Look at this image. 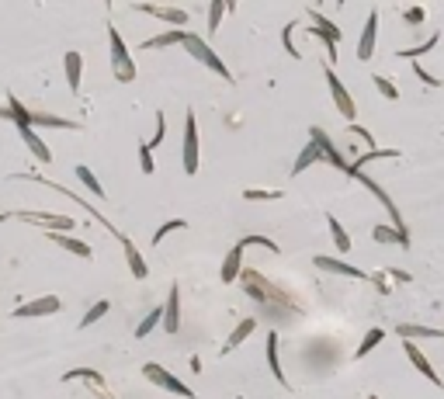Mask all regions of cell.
<instances>
[{
  "label": "cell",
  "instance_id": "6da1fadb",
  "mask_svg": "<svg viewBox=\"0 0 444 399\" xmlns=\"http://www.w3.org/2000/svg\"><path fill=\"white\" fill-rule=\"evenodd\" d=\"M239 285H243V292L250 295L254 302H261V306H278L288 316H299V313H302V306H299L282 285H274L271 278H264L261 271H254V267H243V271H239Z\"/></svg>",
  "mask_w": 444,
  "mask_h": 399
},
{
  "label": "cell",
  "instance_id": "7a4b0ae2",
  "mask_svg": "<svg viewBox=\"0 0 444 399\" xmlns=\"http://www.w3.org/2000/svg\"><path fill=\"white\" fill-rule=\"evenodd\" d=\"M184 49H187V56H195L202 66H209L215 77H222V80H233V73H229V66L222 63V56L212 49L209 42L202 38V35H195V31H184Z\"/></svg>",
  "mask_w": 444,
  "mask_h": 399
},
{
  "label": "cell",
  "instance_id": "3957f363",
  "mask_svg": "<svg viewBox=\"0 0 444 399\" xmlns=\"http://www.w3.org/2000/svg\"><path fill=\"white\" fill-rule=\"evenodd\" d=\"M306 18L313 21V28H306V31H309L313 38H319V42L326 46V63L334 66V59H337V42L344 38V31H340V28L334 25L330 18H323V14H319L316 7H306Z\"/></svg>",
  "mask_w": 444,
  "mask_h": 399
},
{
  "label": "cell",
  "instance_id": "277c9868",
  "mask_svg": "<svg viewBox=\"0 0 444 399\" xmlns=\"http://www.w3.org/2000/svg\"><path fill=\"white\" fill-rule=\"evenodd\" d=\"M108 46H111V73L118 83H132L135 80V63L129 56V46L122 42V31L118 28H108Z\"/></svg>",
  "mask_w": 444,
  "mask_h": 399
},
{
  "label": "cell",
  "instance_id": "5b68a950",
  "mask_svg": "<svg viewBox=\"0 0 444 399\" xmlns=\"http://www.w3.org/2000/svg\"><path fill=\"white\" fill-rule=\"evenodd\" d=\"M143 375L157 385V389H163V393H170V396H181V399H195V389H187L177 375H170L163 365H157V361H146L143 365Z\"/></svg>",
  "mask_w": 444,
  "mask_h": 399
},
{
  "label": "cell",
  "instance_id": "8992f818",
  "mask_svg": "<svg viewBox=\"0 0 444 399\" xmlns=\"http://www.w3.org/2000/svg\"><path fill=\"white\" fill-rule=\"evenodd\" d=\"M181 167H184V174H187V177H195V174H198V122H195V115H191V111L184 115Z\"/></svg>",
  "mask_w": 444,
  "mask_h": 399
},
{
  "label": "cell",
  "instance_id": "52a82bcc",
  "mask_svg": "<svg viewBox=\"0 0 444 399\" xmlns=\"http://www.w3.org/2000/svg\"><path fill=\"white\" fill-rule=\"evenodd\" d=\"M14 219H18V222H28V226H38V229H46V233H66V237H70V229L77 226L73 215H56V212H18Z\"/></svg>",
  "mask_w": 444,
  "mask_h": 399
},
{
  "label": "cell",
  "instance_id": "ba28073f",
  "mask_svg": "<svg viewBox=\"0 0 444 399\" xmlns=\"http://www.w3.org/2000/svg\"><path fill=\"white\" fill-rule=\"evenodd\" d=\"M309 139H313L316 146H319V153H323V163H330L334 170H340V174H347V177H354V167H351V163L344 160V153H340L337 146H334V139H330V135L323 133L319 125H313V129H309Z\"/></svg>",
  "mask_w": 444,
  "mask_h": 399
},
{
  "label": "cell",
  "instance_id": "9c48e42d",
  "mask_svg": "<svg viewBox=\"0 0 444 399\" xmlns=\"http://www.w3.org/2000/svg\"><path fill=\"white\" fill-rule=\"evenodd\" d=\"M323 77H326V87H330V98H334L337 111L344 115V118H347V122H354V115H358V105H354V98L347 94L344 80L334 73V66H326V70H323Z\"/></svg>",
  "mask_w": 444,
  "mask_h": 399
},
{
  "label": "cell",
  "instance_id": "30bf717a",
  "mask_svg": "<svg viewBox=\"0 0 444 399\" xmlns=\"http://www.w3.org/2000/svg\"><path fill=\"white\" fill-rule=\"evenodd\" d=\"M354 181H358V185H365L368 191H371V195L378 198V205H382V209L389 212V226H392V229H399V233H406V226H403V215H399V209H396V202H392L389 195H386V187L378 185L375 177H368L365 170H361V174H354Z\"/></svg>",
  "mask_w": 444,
  "mask_h": 399
},
{
  "label": "cell",
  "instance_id": "8fae6325",
  "mask_svg": "<svg viewBox=\"0 0 444 399\" xmlns=\"http://www.w3.org/2000/svg\"><path fill=\"white\" fill-rule=\"evenodd\" d=\"M63 309L59 295H38L25 306H14V319H35V316H56Z\"/></svg>",
  "mask_w": 444,
  "mask_h": 399
},
{
  "label": "cell",
  "instance_id": "7c38bea8",
  "mask_svg": "<svg viewBox=\"0 0 444 399\" xmlns=\"http://www.w3.org/2000/svg\"><path fill=\"white\" fill-rule=\"evenodd\" d=\"M132 11L150 14V18H160L163 25H170V28L187 25V11H181V7H167V4H132Z\"/></svg>",
  "mask_w": 444,
  "mask_h": 399
},
{
  "label": "cell",
  "instance_id": "4fadbf2b",
  "mask_svg": "<svg viewBox=\"0 0 444 399\" xmlns=\"http://www.w3.org/2000/svg\"><path fill=\"white\" fill-rule=\"evenodd\" d=\"M375 42H378V7H371L365 18V28H361V38H358V59L368 63L375 56Z\"/></svg>",
  "mask_w": 444,
  "mask_h": 399
},
{
  "label": "cell",
  "instance_id": "5bb4252c",
  "mask_svg": "<svg viewBox=\"0 0 444 399\" xmlns=\"http://www.w3.org/2000/svg\"><path fill=\"white\" fill-rule=\"evenodd\" d=\"M278 347H282V337L271 330L267 337H264V354H267V372L274 375V382L278 385H285L288 389V375H285V368H282V354H278Z\"/></svg>",
  "mask_w": 444,
  "mask_h": 399
},
{
  "label": "cell",
  "instance_id": "9a60e30c",
  "mask_svg": "<svg viewBox=\"0 0 444 399\" xmlns=\"http://www.w3.org/2000/svg\"><path fill=\"white\" fill-rule=\"evenodd\" d=\"M28 125L38 133V129H70V133H80L83 125L73 122V118H63V115H49V111H31L28 115Z\"/></svg>",
  "mask_w": 444,
  "mask_h": 399
},
{
  "label": "cell",
  "instance_id": "2e32d148",
  "mask_svg": "<svg viewBox=\"0 0 444 399\" xmlns=\"http://www.w3.org/2000/svg\"><path fill=\"white\" fill-rule=\"evenodd\" d=\"M18 135H21V139H25L28 153H31V157H35V160H38V163H46V167H49V163H53V150H49V142H46V139H42V135L35 133V129H31V125H18Z\"/></svg>",
  "mask_w": 444,
  "mask_h": 399
},
{
  "label": "cell",
  "instance_id": "e0dca14e",
  "mask_svg": "<svg viewBox=\"0 0 444 399\" xmlns=\"http://www.w3.org/2000/svg\"><path fill=\"white\" fill-rule=\"evenodd\" d=\"M313 264L319 267V271H330V274H340V278H358V281H365L368 274L361 271V267L347 264V261H337V257H326V254H316Z\"/></svg>",
  "mask_w": 444,
  "mask_h": 399
},
{
  "label": "cell",
  "instance_id": "ac0fdd59",
  "mask_svg": "<svg viewBox=\"0 0 444 399\" xmlns=\"http://www.w3.org/2000/svg\"><path fill=\"white\" fill-rule=\"evenodd\" d=\"M163 330H167V333H177V330H181V289H177V285H170L167 302H163Z\"/></svg>",
  "mask_w": 444,
  "mask_h": 399
},
{
  "label": "cell",
  "instance_id": "d6986e66",
  "mask_svg": "<svg viewBox=\"0 0 444 399\" xmlns=\"http://www.w3.org/2000/svg\"><path fill=\"white\" fill-rule=\"evenodd\" d=\"M403 354H406V358L413 361V368H417V372L423 375V378H430V385H441V375H438V368H434L430 361H427V354H423V351H420L417 344L403 341Z\"/></svg>",
  "mask_w": 444,
  "mask_h": 399
},
{
  "label": "cell",
  "instance_id": "ffe728a7",
  "mask_svg": "<svg viewBox=\"0 0 444 399\" xmlns=\"http://www.w3.org/2000/svg\"><path fill=\"white\" fill-rule=\"evenodd\" d=\"M243 250L247 247H229V254H226V261H222V271H219V278H222V285H236L239 281V271H243Z\"/></svg>",
  "mask_w": 444,
  "mask_h": 399
},
{
  "label": "cell",
  "instance_id": "44dd1931",
  "mask_svg": "<svg viewBox=\"0 0 444 399\" xmlns=\"http://www.w3.org/2000/svg\"><path fill=\"white\" fill-rule=\"evenodd\" d=\"M396 333H399V341H438V337H444V330H438V326H420V323H399L396 326Z\"/></svg>",
  "mask_w": 444,
  "mask_h": 399
},
{
  "label": "cell",
  "instance_id": "7402d4cb",
  "mask_svg": "<svg viewBox=\"0 0 444 399\" xmlns=\"http://www.w3.org/2000/svg\"><path fill=\"white\" fill-rule=\"evenodd\" d=\"M122 250H125V264H129L132 278H146V274H150V267H146V261H143V254L135 250L132 237H125V233H122Z\"/></svg>",
  "mask_w": 444,
  "mask_h": 399
},
{
  "label": "cell",
  "instance_id": "603a6c76",
  "mask_svg": "<svg viewBox=\"0 0 444 399\" xmlns=\"http://www.w3.org/2000/svg\"><path fill=\"white\" fill-rule=\"evenodd\" d=\"M316 163H323V153H319V146H316L313 139L302 146V153L295 157V163H291V177H299V174H306L309 167H316Z\"/></svg>",
  "mask_w": 444,
  "mask_h": 399
},
{
  "label": "cell",
  "instance_id": "cb8c5ba5",
  "mask_svg": "<svg viewBox=\"0 0 444 399\" xmlns=\"http://www.w3.org/2000/svg\"><path fill=\"white\" fill-rule=\"evenodd\" d=\"M63 70H66V83H70V90L77 94V90H80V80H83V56L70 49V53L63 56Z\"/></svg>",
  "mask_w": 444,
  "mask_h": 399
},
{
  "label": "cell",
  "instance_id": "d4e9b609",
  "mask_svg": "<svg viewBox=\"0 0 444 399\" xmlns=\"http://www.w3.org/2000/svg\"><path fill=\"white\" fill-rule=\"evenodd\" d=\"M49 239H53L56 247H63V250H70L73 257H83V261H91V257H94V250H91V243H83V239H73V237H66V233H49Z\"/></svg>",
  "mask_w": 444,
  "mask_h": 399
},
{
  "label": "cell",
  "instance_id": "484cf974",
  "mask_svg": "<svg viewBox=\"0 0 444 399\" xmlns=\"http://www.w3.org/2000/svg\"><path fill=\"white\" fill-rule=\"evenodd\" d=\"M170 46H184V28H170V31H160L153 38L143 42V49H170Z\"/></svg>",
  "mask_w": 444,
  "mask_h": 399
},
{
  "label": "cell",
  "instance_id": "4316f807",
  "mask_svg": "<svg viewBox=\"0 0 444 399\" xmlns=\"http://www.w3.org/2000/svg\"><path fill=\"white\" fill-rule=\"evenodd\" d=\"M371 239H375V243H392V247H403V250L410 247V233H399V229H392V226H382V222H378V226L371 229Z\"/></svg>",
  "mask_w": 444,
  "mask_h": 399
},
{
  "label": "cell",
  "instance_id": "83f0119b",
  "mask_svg": "<svg viewBox=\"0 0 444 399\" xmlns=\"http://www.w3.org/2000/svg\"><path fill=\"white\" fill-rule=\"evenodd\" d=\"M63 382H87L91 389H105V375L94 372V368H70V372H63Z\"/></svg>",
  "mask_w": 444,
  "mask_h": 399
},
{
  "label": "cell",
  "instance_id": "f1b7e54d",
  "mask_svg": "<svg viewBox=\"0 0 444 399\" xmlns=\"http://www.w3.org/2000/svg\"><path fill=\"white\" fill-rule=\"evenodd\" d=\"M254 330H257V319H254V316L239 319V323H236V330L229 333V341H226V347H222V354H229L233 347H239L247 337H250V333H254Z\"/></svg>",
  "mask_w": 444,
  "mask_h": 399
},
{
  "label": "cell",
  "instance_id": "f546056e",
  "mask_svg": "<svg viewBox=\"0 0 444 399\" xmlns=\"http://www.w3.org/2000/svg\"><path fill=\"white\" fill-rule=\"evenodd\" d=\"M28 115H31V111H28V108L21 105V101H18L14 94L7 98V105L0 108V118H7V122H14V129H18V125H28Z\"/></svg>",
  "mask_w": 444,
  "mask_h": 399
},
{
  "label": "cell",
  "instance_id": "4dcf8cb0",
  "mask_svg": "<svg viewBox=\"0 0 444 399\" xmlns=\"http://www.w3.org/2000/svg\"><path fill=\"white\" fill-rule=\"evenodd\" d=\"M326 226H330V237H334V247H337L340 254H347L351 250V233L344 229V222H340L337 215L326 212Z\"/></svg>",
  "mask_w": 444,
  "mask_h": 399
},
{
  "label": "cell",
  "instance_id": "1f68e13d",
  "mask_svg": "<svg viewBox=\"0 0 444 399\" xmlns=\"http://www.w3.org/2000/svg\"><path fill=\"white\" fill-rule=\"evenodd\" d=\"M77 177H80V181H83V187H87L91 195H98V202H105V198H108L105 185L98 181V174H94V170H91L87 163H80V167H77Z\"/></svg>",
  "mask_w": 444,
  "mask_h": 399
},
{
  "label": "cell",
  "instance_id": "d6a6232c",
  "mask_svg": "<svg viewBox=\"0 0 444 399\" xmlns=\"http://www.w3.org/2000/svg\"><path fill=\"white\" fill-rule=\"evenodd\" d=\"M160 323H163V306H153V313H146V316L139 319V326H135V341L150 337V333L157 330Z\"/></svg>",
  "mask_w": 444,
  "mask_h": 399
},
{
  "label": "cell",
  "instance_id": "836d02e7",
  "mask_svg": "<svg viewBox=\"0 0 444 399\" xmlns=\"http://www.w3.org/2000/svg\"><path fill=\"white\" fill-rule=\"evenodd\" d=\"M382 341H386V330H382V326H371L365 337H361V344H358V351H354V358H368V354L382 344Z\"/></svg>",
  "mask_w": 444,
  "mask_h": 399
},
{
  "label": "cell",
  "instance_id": "e575fe53",
  "mask_svg": "<svg viewBox=\"0 0 444 399\" xmlns=\"http://www.w3.org/2000/svg\"><path fill=\"white\" fill-rule=\"evenodd\" d=\"M371 160H399V150H371V153H365L361 160H354L351 167H354V174H361Z\"/></svg>",
  "mask_w": 444,
  "mask_h": 399
},
{
  "label": "cell",
  "instance_id": "d590c367",
  "mask_svg": "<svg viewBox=\"0 0 444 399\" xmlns=\"http://www.w3.org/2000/svg\"><path fill=\"white\" fill-rule=\"evenodd\" d=\"M226 11H233V4H226V0H212L209 4V35L219 31V21H222Z\"/></svg>",
  "mask_w": 444,
  "mask_h": 399
},
{
  "label": "cell",
  "instance_id": "8d00e7d4",
  "mask_svg": "<svg viewBox=\"0 0 444 399\" xmlns=\"http://www.w3.org/2000/svg\"><path fill=\"white\" fill-rule=\"evenodd\" d=\"M108 309H111V302H108V299H101L98 306H91V309L83 313V319H80V326H83V330H87V326H94L98 319H105V316H108Z\"/></svg>",
  "mask_w": 444,
  "mask_h": 399
},
{
  "label": "cell",
  "instance_id": "74e56055",
  "mask_svg": "<svg viewBox=\"0 0 444 399\" xmlns=\"http://www.w3.org/2000/svg\"><path fill=\"white\" fill-rule=\"evenodd\" d=\"M243 198H247V202H278V198H285V191H267V187H247V191H243Z\"/></svg>",
  "mask_w": 444,
  "mask_h": 399
},
{
  "label": "cell",
  "instance_id": "f35d334b",
  "mask_svg": "<svg viewBox=\"0 0 444 399\" xmlns=\"http://www.w3.org/2000/svg\"><path fill=\"white\" fill-rule=\"evenodd\" d=\"M438 38H441V35H430V38H427V42H420V46H413V49H399V59H413V63H417V56H423V53H430V49H434V46H438Z\"/></svg>",
  "mask_w": 444,
  "mask_h": 399
},
{
  "label": "cell",
  "instance_id": "ab89813d",
  "mask_svg": "<svg viewBox=\"0 0 444 399\" xmlns=\"http://www.w3.org/2000/svg\"><path fill=\"white\" fill-rule=\"evenodd\" d=\"M177 229H187V222H184V219H167V222L160 226L157 233H153V247H160L163 239L170 237V233H177Z\"/></svg>",
  "mask_w": 444,
  "mask_h": 399
},
{
  "label": "cell",
  "instance_id": "60d3db41",
  "mask_svg": "<svg viewBox=\"0 0 444 399\" xmlns=\"http://www.w3.org/2000/svg\"><path fill=\"white\" fill-rule=\"evenodd\" d=\"M371 83H375V90H378L386 101H399V87H396L389 77H375Z\"/></svg>",
  "mask_w": 444,
  "mask_h": 399
},
{
  "label": "cell",
  "instance_id": "b9f144b4",
  "mask_svg": "<svg viewBox=\"0 0 444 399\" xmlns=\"http://www.w3.org/2000/svg\"><path fill=\"white\" fill-rule=\"evenodd\" d=\"M139 170L150 177L153 170H157V160H153V150L146 146V142H139Z\"/></svg>",
  "mask_w": 444,
  "mask_h": 399
},
{
  "label": "cell",
  "instance_id": "7bdbcfd3",
  "mask_svg": "<svg viewBox=\"0 0 444 399\" xmlns=\"http://www.w3.org/2000/svg\"><path fill=\"white\" fill-rule=\"evenodd\" d=\"M163 139H167V115L157 111V133H153V139H146V146H150V150H157Z\"/></svg>",
  "mask_w": 444,
  "mask_h": 399
},
{
  "label": "cell",
  "instance_id": "ee69618b",
  "mask_svg": "<svg viewBox=\"0 0 444 399\" xmlns=\"http://www.w3.org/2000/svg\"><path fill=\"white\" fill-rule=\"evenodd\" d=\"M239 247H264V250H271V254H278V243L267 237H243L239 239Z\"/></svg>",
  "mask_w": 444,
  "mask_h": 399
},
{
  "label": "cell",
  "instance_id": "f6af8a7d",
  "mask_svg": "<svg viewBox=\"0 0 444 399\" xmlns=\"http://www.w3.org/2000/svg\"><path fill=\"white\" fill-rule=\"evenodd\" d=\"M347 129H351V135H354V139H361V142H365V146H368V153H371V150H378V146H375V135L368 133L365 125H354V122H351Z\"/></svg>",
  "mask_w": 444,
  "mask_h": 399
},
{
  "label": "cell",
  "instance_id": "bcb514c9",
  "mask_svg": "<svg viewBox=\"0 0 444 399\" xmlns=\"http://www.w3.org/2000/svg\"><path fill=\"white\" fill-rule=\"evenodd\" d=\"M291 21H288L285 28H282V42H285V49H288V56H291V59H302V53H299V49H295V38H291Z\"/></svg>",
  "mask_w": 444,
  "mask_h": 399
},
{
  "label": "cell",
  "instance_id": "7dc6e473",
  "mask_svg": "<svg viewBox=\"0 0 444 399\" xmlns=\"http://www.w3.org/2000/svg\"><path fill=\"white\" fill-rule=\"evenodd\" d=\"M413 73H417V77L423 80V83H427V87H441V80L434 77V73H430V70H423V66H420V63H413Z\"/></svg>",
  "mask_w": 444,
  "mask_h": 399
},
{
  "label": "cell",
  "instance_id": "c3c4849f",
  "mask_svg": "<svg viewBox=\"0 0 444 399\" xmlns=\"http://www.w3.org/2000/svg\"><path fill=\"white\" fill-rule=\"evenodd\" d=\"M403 21H406V25H420V21H423V7H406V11H403Z\"/></svg>",
  "mask_w": 444,
  "mask_h": 399
},
{
  "label": "cell",
  "instance_id": "681fc988",
  "mask_svg": "<svg viewBox=\"0 0 444 399\" xmlns=\"http://www.w3.org/2000/svg\"><path fill=\"white\" fill-rule=\"evenodd\" d=\"M7 219H11V215H7V212H0V222H7Z\"/></svg>",
  "mask_w": 444,
  "mask_h": 399
},
{
  "label": "cell",
  "instance_id": "f907efd6",
  "mask_svg": "<svg viewBox=\"0 0 444 399\" xmlns=\"http://www.w3.org/2000/svg\"><path fill=\"white\" fill-rule=\"evenodd\" d=\"M371 399H378V396H371Z\"/></svg>",
  "mask_w": 444,
  "mask_h": 399
}]
</instances>
